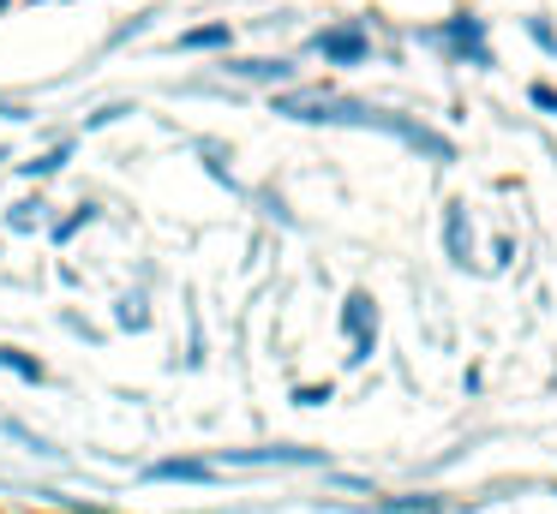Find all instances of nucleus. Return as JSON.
I'll list each match as a JSON object with an SVG mask.
<instances>
[{
    "label": "nucleus",
    "mask_w": 557,
    "mask_h": 514,
    "mask_svg": "<svg viewBox=\"0 0 557 514\" xmlns=\"http://www.w3.org/2000/svg\"><path fill=\"white\" fill-rule=\"evenodd\" d=\"M276 114L288 120H306V126H372V131H389V138L413 143L420 155H432V162H449V138H437V131H425L420 120H401V114H384V108L372 102H354V96H330V90H294V96H276Z\"/></svg>",
    "instance_id": "f257e3e1"
},
{
    "label": "nucleus",
    "mask_w": 557,
    "mask_h": 514,
    "mask_svg": "<svg viewBox=\"0 0 557 514\" xmlns=\"http://www.w3.org/2000/svg\"><path fill=\"white\" fill-rule=\"evenodd\" d=\"M342 329L354 335V359H372V341H377V317H372V299L354 293L348 311H342Z\"/></svg>",
    "instance_id": "f03ea898"
},
{
    "label": "nucleus",
    "mask_w": 557,
    "mask_h": 514,
    "mask_svg": "<svg viewBox=\"0 0 557 514\" xmlns=\"http://www.w3.org/2000/svg\"><path fill=\"white\" fill-rule=\"evenodd\" d=\"M312 48H318V54H330L336 66H360V60H366V30H354V24H336V30H324Z\"/></svg>",
    "instance_id": "7ed1b4c3"
},
{
    "label": "nucleus",
    "mask_w": 557,
    "mask_h": 514,
    "mask_svg": "<svg viewBox=\"0 0 557 514\" xmlns=\"http://www.w3.org/2000/svg\"><path fill=\"white\" fill-rule=\"evenodd\" d=\"M444 251H449L456 269H473V227H468V210H461V203L444 210Z\"/></svg>",
    "instance_id": "20e7f679"
},
{
    "label": "nucleus",
    "mask_w": 557,
    "mask_h": 514,
    "mask_svg": "<svg viewBox=\"0 0 557 514\" xmlns=\"http://www.w3.org/2000/svg\"><path fill=\"white\" fill-rule=\"evenodd\" d=\"M437 42L456 48V54H468L473 66H485V48H480V18H449L444 30H437Z\"/></svg>",
    "instance_id": "39448f33"
},
{
    "label": "nucleus",
    "mask_w": 557,
    "mask_h": 514,
    "mask_svg": "<svg viewBox=\"0 0 557 514\" xmlns=\"http://www.w3.org/2000/svg\"><path fill=\"white\" fill-rule=\"evenodd\" d=\"M234 78H252V84H288L294 78V66L288 60H234Z\"/></svg>",
    "instance_id": "423d86ee"
},
{
    "label": "nucleus",
    "mask_w": 557,
    "mask_h": 514,
    "mask_svg": "<svg viewBox=\"0 0 557 514\" xmlns=\"http://www.w3.org/2000/svg\"><path fill=\"white\" fill-rule=\"evenodd\" d=\"M0 430H7V437H13V442H25L30 454H61V449H54L49 437H37V430H30V425H18V418H0Z\"/></svg>",
    "instance_id": "0eeeda50"
},
{
    "label": "nucleus",
    "mask_w": 557,
    "mask_h": 514,
    "mask_svg": "<svg viewBox=\"0 0 557 514\" xmlns=\"http://www.w3.org/2000/svg\"><path fill=\"white\" fill-rule=\"evenodd\" d=\"M234 461H276V466H288V461H318L312 449H240Z\"/></svg>",
    "instance_id": "6e6552de"
},
{
    "label": "nucleus",
    "mask_w": 557,
    "mask_h": 514,
    "mask_svg": "<svg viewBox=\"0 0 557 514\" xmlns=\"http://www.w3.org/2000/svg\"><path fill=\"white\" fill-rule=\"evenodd\" d=\"M228 42V30H222V24H205V30H186L181 36V48H222Z\"/></svg>",
    "instance_id": "1a4fd4ad"
},
{
    "label": "nucleus",
    "mask_w": 557,
    "mask_h": 514,
    "mask_svg": "<svg viewBox=\"0 0 557 514\" xmlns=\"http://www.w3.org/2000/svg\"><path fill=\"white\" fill-rule=\"evenodd\" d=\"M0 365L18 371V377H30V383H42V365H37V359H25V353H13V347H0Z\"/></svg>",
    "instance_id": "9d476101"
},
{
    "label": "nucleus",
    "mask_w": 557,
    "mask_h": 514,
    "mask_svg": "<svg viewBox=\"0 0 557 514\" xmlns=\"http://www.w3.org/2000/svg\"><path fill=\"white\" fill-rule=\"evenodd\" d=\"M150 478H205V466H198V461H162Z\"/></svg>",
    "instance_id": "9b49d317"
},
{
    "label": "nucleus",
    "mask_w": 557,
    "mask_h": 514,
    "mask_svg": "<svg viewBox=\"0 0 557 514\" xmlns=\"http://www.w3.org/2000/svg\"><path fill=\"white\" fill-rule=\"evenodd\" d=\"M121 323H126V329H145V323H150V311H145V299H121Z\"/></svg>",
    "instance_id": "f8f14e48"
},
{
    "label": "nucleus",
    "mask_w": 557,
    "mask_h": 514,
    "mask_svg": "<svg viewBox=\"0 0 557 514\" xmlns=\"http://www.w3.org/2000/svg\"><path fill=\"white\" fill-rule=\"evenodd\" d=\"M61 162H66V143H61V150H49V155H37V162H25V174H54Z\"/></svg>",
    "instance_id": "ddd939ff"
},
{
    "label": "nucleus",
    "mask_w": 557,
    "mask_h": 514,
    "mask_svg": "<svg viewBox=\"0 0 557 514\" xmlns=\"http://www.w3.org/2000/svg\"><path fill=\"white\" fill-rule=\"evenodd\" d=\"M528 36H533L540 48H557V30H552V24H540V18H528Z\"/></svg>",
    "instance_id": "4468645a"
},
{
    "label": "nucleus",
    "mask_w": 557,
    "mask_h": 514,
    "mask_svg": "<svg viewBox=\"0 0 557 514\" xmlns=\"http://www.w3.org/2000/svg\"><path fill=\"white\" fill-rule=\"evenodd\" d=\"M294 401H306V406H324V401H330V389H318V383H312V389H300Z\"/></svg>",
    "instance_id": "2eb2a0df"
},
{
    "label": "nucleus",
    "mask_w": 557,
    "mask_h": 514,
    "mask_svg": "<svg viewBox=\"0 0 557 514\" xmlns=\"http://www.w3.org/2000/svg\"><path fill=\"white\" fill-rule=\"evenodd\" d=\"M533 102H540V108H557V90H552V84H533Z\"/></svg>",
    "instance_id": "dca6fc26"
},
{
    "label": "nucleus",
    "mask_w": 557,
    "mask_h": 514,
    "mask_svg": "<svg viewBox=\"0 0 557 514\" xmlns=\"http://www.w3.org/2000/svg\"><path fill=\"white\" fill-rule=\"evenodd\" d=\"M0 162H7V150H0Z\"/></svg>",
    "instance_id": "f3484780"
}]
</instances>
